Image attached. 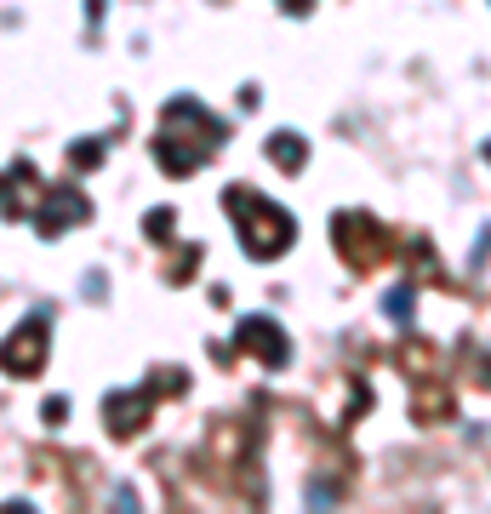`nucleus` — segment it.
Listing matches in <instances>:
<instances>
[{
    "label": "nucleus",
    "mask_w": 491,
    "mask_h": 514,
    "mask_svg": "<svg viewBox=\"0 0 491 514\" xmlns=\"http://www.w3.org/2000/svg\"><path fill=\"white\" fill-rule=\"evenodd\" d=\"M46 343H52V332H46V320H40V315H29V320L18 326V332H12L6 343H0V366H6L12 377H35V372H40V360H46Z\"/></svg>",
    "instance_id": "nucleus-1"
},
{
    "label": "nucleus",
    "mask_w": 491,
    "mask_h": 514,
    "mask_svg": "<svg viewBox=\"0 0 491 514\" xmlns=\"http://www.w3.org/2000/svg\"><path fill=\"white\" fill-rule=\"evenodd\" d=\"M80 218H86V200H80L75 189H63L58 200L40 206V229H46V235H58V229H69V223H80Z\"/></svg>",
    "instance_id": "nucleus-2"
}]
</instances>
